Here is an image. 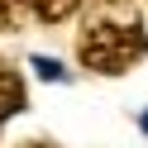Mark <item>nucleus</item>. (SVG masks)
<instances>
[{
  "label": "nucleus",
  "mask_w": 148,
  "mask_h": 148,
  "mask_svg": "<svg viewBox=\"0 0 148 148\" xmlns=\"http://www.w3.org/2000/svg\"><path fill=\"white\" fill-rule=\"evenodd\" d=\"M143 53H148L143 19H138V10L129 0H96L86 10V24H81V38H77V58L86 62L91 72L119 77V72H129Z\"/></svg>",
  "instance_id": "1"
},
{
  "label": "nucleus",
  "mask_w": 148,
  "mask_h": 148,
  "mask_svg": "<svg viewBox=\"0 0 148 148\" xmlns=\"http://www.w3.org/2000/svg\"><path fill=\"white\" fill-rule=\"evenodd\" d=\"M14 110H24V81L0 62V124H5Z\"/></svg>",
  "instance_id": "2"
},
{
  "label": "nucleus",
  "mask_w": 148,
  "mask_h": 148,
  "mask_svg": "<svg viewBox=\"0 0 148 148\" xmlns=\"http://www.w3.org/2000/svg\"><path fill=\"white\" fill-rule=\"evenodd\" d=\"M29 14H38L34 0H0V29H24Z\"/></svg>",
  "instance_id": "3"
},
{
  "label": "nucleus",
  "mask_w": 148,
  "mask_h": 148,
  "mask_svg": "<svg viewBox=\"0 0 148 148\" xmlns=\"http://www.w3.org/2000/svg\"><path fill=\"white\" fill-rule=\"evenodd\" d=\"M34 10H38V19L62 24L67 14H77V10H81V0H34Z\"/></svg>",
  "instance_id": "4"
},
{
  "label": "nucleus",
  "mask_w": 148,
  "mask_h": 148,
  "mask_svg": "<svg viewBox=\"0 0 148 148\" xmlns=\"http://www.w3.org/2000/svg\"><path fill=\"white\" fill-rule=\"evenodd\" d=\"M34 67H38V77H48V81H58V77H62V67H58L53 58H34Z\"/></svg>",
  "instance_id": "5"
},
{
  "label": "nucleus",
  "mask_w": 148,
  "mask_h": 148,
  "mask_svg": "<svg viewBox=\"0 0 148 148\" xmlns=\"http://www.w3.org/2000/svg\"><path fill=\"white\" fill-rule=\"evenodd\" d=\"M24 148H43V143H24Z\"/></svg>",
  "instance_id": "6"
},
{
  "label": "nucleus",
  "mask_w": 148,
  "mask_h": 148,
  "mask_svg": "<svg viewBox=\"0 0 148 148\" xmlns=\"http://www.w3.org/2000/svg\"><path fill=\"white\" fill-rule=\"evenodd\" d=\"M143 129H148V115H143Z\"/></svg>",
  "instance_id": "7"
}]
</instances>
